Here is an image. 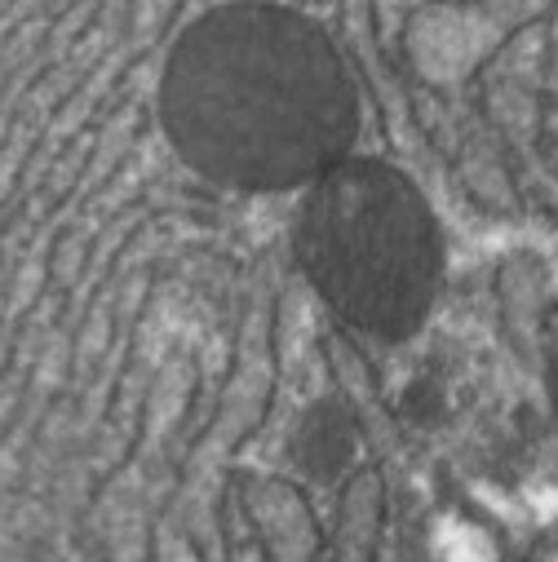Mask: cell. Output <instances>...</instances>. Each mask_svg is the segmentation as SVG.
Here are the masks:
<instances>
[{"mask_svg": "<svg viewBox=\"0 0 558 562\" xmlns=\"http://www.w3.org/2000/svg\"><path fill=\"white\" fill-rule=\"evenodd\" d=\"M178 151L239 187H293L328 173L355 133L337 49L284 10H217L196 23L165 76Z\"/></svg>", "mask_w": 558, "mask_h": 562, "instance_id": "cell-1", "label": "cell"}, {"mask_svg": "<svg viewBox=\"0 0 558 562\" xmlns=\"http://www.w3.org/2000/svg\"><path fill=\"white\" fill-rule=\"evenodd\" d=\"M302 261L320 293L364 328L408 333L435 293V226L416 191L381 165H333L302 213Z\"/></svg>", "mask_w": 558, "mask_h": 562, "instance_id": "cell-2", "label": "cell"}]
</instances>
